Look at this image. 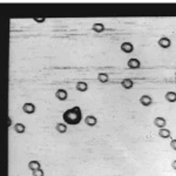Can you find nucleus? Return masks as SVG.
Wrapping results in <instances>:
<instances>
[{
    "mask_svg": "<svg viewBox=\"0 0 176 176\" xmlns=\"http://www.w3.org/2000/svg\"><path fill=\"white\" fill-rule=\"evenodd\" d=\"M140 104L144 106V107H149L150 104H153V99L150 98L149 95H142L140 98Z\"/></svg>",
    "mask_w": 176,
    "mask_h": 176,
    "instance_id": "obj_7",
    "label": "nucleus"
},
{
    "mask_svg": "<svg viewBox=\"0 0 176 176\" xmlns=\"http://www.w3.org/2000/svg\"><path fill=\"white\" fill-rule=\"evenodd\" d=\"M55 98L58 99V100H60V101H65L68 98V93H67L66 89H62V88L58 89V91L55 92Z\"/></svg>",
    "mask_w": 176,
    "mask_h": 176,
    "instance_id": "obj_4",
    "label": "nucleus"
},
{
    "mask_svg": "<svg viewBox=\"0 0 176 176\" xmlns=\"http://www.w3.org/2000/svg\"><path fill=\"white\" fill-rule=\"evenodd\" d=\"M28 168L32 170V171H34V170H37V169H40L41 166H40L39 161H29V162H28Z\"/></svg>",
    "mask_w": 176,
    "mask_h": 176,
    "instance_id": "obj_15",
    "label": "nucleus"
},
{
    "mask_svg": "<svg viewBox=\"0 0 176 176\" xmlns=\"http://www.w3.org/2000/svg\"><path fill=\"white\" fill-rule=\"evenodd\" d=\"M55 129L59 131V133H61V134H64L67 131V126L65 123H57L55 126Z\"/></svg>",
    "mask_w": 176,
    "mask_h": 176,
    "instance_id": "obj_18",
    "label": "nucleus"
},
{
    "mask_svg": "<svg viewBox=\"0 0 176 176\" xmlns=\"http://www.w3.org/2000/svg\"><path fill=\"white\" fill-rule=\"evenodd\" d=\"M166 100L168 102H176V93L175 92H168L166 94Z\"/></svg>",
    "mask_w": 176,
    "mask_h": 176,
    "instance_id": "obj_16",
    "label": "nucleus"
},
{
    "mask_svg": "<svg viewBox=\"0 0 176 176\" xmlns=\"http://www.w3.org/2000/svg\"><path fill=\"white\" fill-rule=\"evenodd\" d=\"M62 119L66 124H72V126L79 124L82 120V111L79 106H75V107L64 111Z\"/></svg>",
    "mask_w": 176,
    "mask_h": 176,
    "instance_id": "obj_1",
    "label": "nucleus"
},
{
    "mask_svg": "<svg viewBox=\"0 0 176 176\" xmlns=\"http://www.w3.org/2000/svg\"><path fill=\"white\" fill-rule=\"evenodd\" d=\"M157 44L160 45V47H162V48H169L170 45H171V41H170L169 38H167V37H162V38H160V39H158Z\"/></svg>",
    "mask_w": 176,
    "mask_h": 176,
    "instance_id": "obj_5",
    "label": "nucleus"
},
{
    "mask_svg": "<svg viewBox=\"0 0 176 176\" xmlns=\"http://www.w3.org/2000/svg\"><path fill=\"white\" fill-rule=\"evenodd\" d=\"M175 78H176V74H175Z\"/></svg>",
    "mask_w": 176,
    "mask_h": 176,
    "instance_id": "obj_23",
    "label": "nucleus"
},
{
    "mask_svg": "<svg viewBox=\"0 0 176 176\" xmlns=\"http://www.w3.org/2000/svg\"><path fill=\"white\" fill-rule=\"evenodd\" d=\"M98 80L100 81V82H102V84H106V82H108L109 76H108V74H107V73H99Z\"/></svg>",
    "mask_w": 176,
    "mask_h": 176,
    "instance_id": "obj_17",
    "label": "nucleus"
},
{
    "mask_svg": "<svg viewBox=\"0 0 176 176\" xmlns=\"http://www.w3.org/2000/svg\"><path fill=\"white\" fill-rule=\"evenodd\" d=\"M87 89H88V85H87V82H85V81H79L78 84H76V91L87 92Z\"/></svg>",
    "mask_w": 176,
    "mask_h": 176,
    "instance_id": "obj_12",
    "label": "nucleus"
},
{
    "mask_svg": "<svg viewBox=\"0 0 176 176\" xmlns=\"http://www.w3.org/2000/svg\"><path fill=\"white\" fill-rule=\"evenodd\" d=\"M32 174L33 176H44L45 175V173H44V170L41 169H37V170H34V171H32Z\"/></svg>",
    "mask_w": 176,
    "mask_h": 176,
    "instance_id": "obj_19",
    "label": "nucleus"
},
{
    "mask_svg": "<svg viewBox=\"0 0 176 176\" xmlns=\"http://www.w3.org/2000/svg\"><path fill=\"white\" fill-rule=\"evenodd\" d=\"M85 122L87 126L94 127V126H96V123H98V119L94 116V115H88V116H86Z\"/></svg>",
    "mask_w": 176,
    "mask_h": 176,
    "instance_id": "obj_8",
    "label": "nucleus"
},
{
    "mask_svg": "<svg viewBox=\"0 0 176 176\" xmlns=\"http://www.w3.org/2000/svg\"><path fill=\"white\" fill-rule=\"evenodd\" d=\"M35 104H32V102H26V104L22 106V111H25L26 114H33L35 113Z\"/></svg>",
    "mask_w": 176,
    "mask_h": 176,
    "instance_id": "obj_3",
    "label": "nucleus"
},
{
    "mask_svg": "<svg viewBox=\"0 0 176 176\" xmlns=\"http://www.w3.org/2000/svg\"><path fill=\"white\" fill-rule=\"evenodd\" d=\"M14 131L18 134H22V133L26 131V127H25L24 123H15L14 124Z\"/></svg>",
    "mask_w": 176,
    "mask_h": 176,
    "instance_id": "obj_14",
    "label": "nucleus"
},
{
    "mask_svg": "<svg viewBox=\"0 0 176 176\" xmlns=\"http://www.w3.org/2000/svg\"><path fill=\"white\" fill-rule=\"evenodd\" d=\"M154 124L156 126L157 128H166V124H167V121H166V119L162 116H157L155 120H154Z\"/></svg>",
    "mask_w": 176,
    "mask_h": 176,
    "instance_id": "obj_6",
    "label": "nucleus"
},
{
    "mask_svg": "<svg viewBox=\"0 0 176 176\" xmlns=\"http://www.w3.org/2000/svg\"><path fill=\"white\" fill-rule=\"evenodd\" d=\"M34 20L37 21V22H44L45 21V17H42V18H34Z\"/></svg>",
    "mask_w": 176,
    "mask_h": 176,
    "instance_id": "obj_21",
    "label": "nucleus"
},
{
    "mask_svg": "<svg viewBox=\"0 0 176 176\" xmlns=\"http://www.w3.org/2000/svg\"><path fill=\"white\" fill-rule=\"evenodd\" d=\"M170 147H171L174 150H176V139L171 140V142H170Z\"/></svg>",
    "mask_w": 176,
    "mask_h": 176,
    "instance_id": "obj_20",
    "label": "nucleus"
},
{
    "mask_svg": "<svg viewBox=\"0 0 176 176\" xmlns=\"http://www.w3.org/2000/svg\"><path fill=\"white\" fill-rule=\"evenodd\" d=\"M170 135H171V133H170V131L167 129V128H161V129L158 131V136L162 137V139H169Z\"/></svg>",
    "mask_w": 176,
    "mask_h": 176,
    "instance_id": "obj_11",
    "label": "nucleus"
},
{
    "mask_svg": "<svg viewBox=\"0 0 176 176\" xmlns=\"http://www.w3.org/2000/svg\"><path fill=\"white\" fill-rule=\"evenodd\" d=\"M92 29L94 31V32L96 33H102L106 29V27L102 25V24H100V22H96V24H94L93 26H92Z\"/></svg>",
    "mask_w": 176,
    "mask_h": 176,
    "instance_id": "obj_13",
    "label": "nucleus"
},
{
    "mask_svg": "<svg viewBox=\"0 0 176 176\" xmlns=\"http://www.w3.org/2000/svg\"><path fill=\"white\" fill-rule=\"evenodd\" d=\"M120 48L123 53H131L134 51V46H133L131 42H123Z\"/></svg>",
    "mask_w": 176,
    "mask_h": 176,
    "instance_id": "obj_9",
    "label": "nucleus"
},
{
    "mask_svg": "<svg viewBox=\"0 0 176 176\" xmlns=\"http://www.w3.org/2000/svg\"><path fill=\"white\" fill-rule=\"evenodd\" d=\"M171 167H173V169L176 170V160L175 161H173V163H171Z\"/></svg>",
    "mask_w": 176,
    "mask_h": 176,
    "instance_id": "obj_22",
    "label": "nucleus"
},
{
    "mask_svg": "<svg viewBox=\"0 0 176 176\" xmlns=\"http://www.w3.org/2000/svg\"><path fill=\"white\" fill-rule=\"evenodd\" d=\"M127 65L129 68L131 69H137V68H140L141 67V62H140V60L136 58H131L128 60V62H127Z\"/></svg>",
    "mask_w": 176,
    "mask_h": 176,
    "instance_id": "obj_2",
    "label": "nucleus"
},
{
    "mask_svg": "<svg viewBox=\"0 0 176 176\" xmlns=\"http://www.w3.org/2000/svg\"><path fill=\"white\" fill-rule=\"evenodd\" d=\"M121 86L123 87L124 89H131L133 86H134V82H133L131 79H123V80L121 81Z\"/></svg>",
    "mask_w": 176,
    "mask_h": 176,
    "instance_id": "obj_10",
    "label": "nucleus"
}]
</instances>
